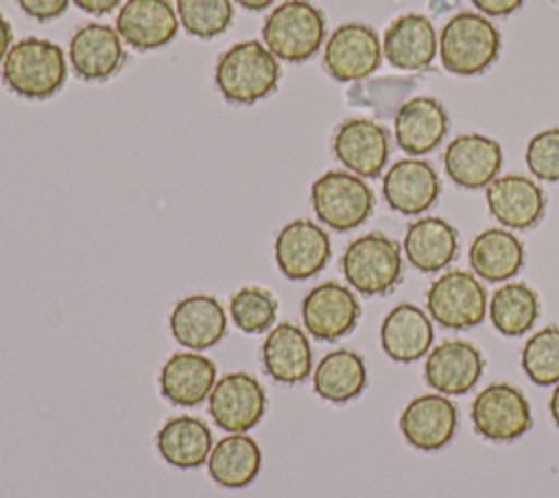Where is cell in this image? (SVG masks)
I'll list each match as a JSON object with an SVG mask.
<instances>
[{"label":"cell","instance_id":"6da1fadb","mask_svg":"<svg viewBox=\"0 0 559 498\" xmlns=\"http://www.w3.org/2000/svg\"><path fill=\"white\" fill-rule=\"evenodd\" d=\"M280 59L258 39H242L225 48L214 63V85L227 103L253 105L275 92Z\"/></svg>","mask_w":559,"mask_h":498},{"label":"cell","instance_id":"7a4b0ae2","mask_svg":"<svg viewBox=\"0 0 559 498\" xmlns=\"http://www.w3.org/2000/svg\"><path fill=\"white\" fill-rule=\"evenodd\" d=\"M0 66L4 85L13 94L31 100L55 96L68 76L61 46L35 35L15 42Z\"/></svg>","mask_w":559,"mask_h":498},{"label":"cell","instance_id":"3957f363","mask_svg":"<svg viewBox=\"0 0 559 498\" xmlns=\"http://www.w3.org/2000/svg\"><path fill=\"white\" fill-rule=\"evenodd\" d=\"M260 33L277 59L301 63L325 44V17L310 0H284L264 17Z\"/></svg>","mask_w":559,"mask_h":498},{"label":"cell","instance_id":"277c9868","mask_svg":"<svg viewBox=\"0 0 559 498\" xmlns=\"http://www.w3.org/2000/svg\"><path fill=\"white\" fill-rule=\"evenodd\" d=\"M500 33L478 11L454 13L439 31L441 66L461 76L485 72L498 57Z\"/></svg>","mask_w":559,"mask_h":498},{"label":"cell","instance_id":"5b68a950","mask_svg":"<svg viewBox=\"0 0 559 498\" xmlns=\"http://www.w3.org/2000/svg\"><path fill=\"white\" fill-rule=\"evenodd\" d=\"M338 264L349 288L360 295H384L400 284L404 273L402 247L382 232L349 240Z\"/></svg>","mask_w":559,"mask_h":498},{"label":"cell","instance_id":"8992f818","mask_svg":"<svg viewBox=\"0 0 559 498\" xmlns=\"http://www.w3.org/2000/svg\"><path fill=\"white\" fill-rule=\"evenodd\" d=\"M310 203L319 223L334 232H349L371 216L376 197L362 177L332 168L312 181Z\"/></svg>","mask_w":559,"mask_h":498},{"label":"cell","instance_id":"52a82bcc","mask_svg":"<svg viewBox=\"0 0 559 498\" xmlns=\"http://www.w3.org/2000/svg\"><path fill=\"white\" fill-rule=\"evenodd\" d=\"M426 310L441 328H474L487 315V290L472 271L450 269L426 288Z\"/></svg>","mask_w":559,"mask_h":498},{"label":"cell","instance_id":"ba28073f","mask_svg":"<svg viewBox=\"0 0 559 498\" xmlns=\"http://www.w3.org/2000/svg\"><path fill=\"white\" fill-rule=\"evenodd\" d=\"M476 435L493 443L515 441L531 428V404L509 382H491L476 393L469 408Z\"/></svg>","mask_w":559,"mask_h":498},{"label":"cell","instance_id":"9c48e42d","mask_svg":"<svg viewBox=\"0 0 559 498\" xmlns=\"http://www.w3.org/2000/svg\"><path fill=\"white\" fill-rule=\"evenodd\" d=\"M382 61V39L362 22H345L336 26L323 44V68L341 81L352 83L373 74Z\"/></svg>","mask_w":559,"mask_h":498},{"label":"cell","instance_id":"30bf717a","mask_svg":"<svg viewBox=\"0 0 559 498\" xmlns=\"http://www.w3.org/2000/svg\"><path fill=\"white\" fill-rule=\"evenodd\" d=\"M210 417L225 432H247L266 411V391L249 371H227L207 395Z\"/></svg>","mask_w":559,"mask_h":498},{"label":"cell","instance_id":"8fae6325","mask_svg":"<svg viewBox=\"0 0 559 498\" xmlns=\"http://www.w3.org/2000/svg\"><path fill=\"white\" fill-rule=\"evenodd\" d=\"M275 264L284 277L299 282L317 275L330 260L328 232L310 218H293L275 236Z\"/></svg>","mask_w":559,"mask_h":498},{"label":"cell","instance_id":"7c38bea8","mask_svg":"<svg viewBox=\"0 0 559 498\" xmlns=\"http://www.w3.org/2000/svg\"><path fill=\"white\" fill-rule=\"evenodd\" d=\"M360 319V304L354 288L328 280L312 286L301 299V321L317 341H336L349 334Z\"/></svg>","mask_w":559,"mask_h":498},{"label":"cell","instance_id":"4fadbf2b","mask_svg":"<svg viewBox=\"0 0 559 498\" xmlns=\"http://www.w3.org/2000/svg\"><path fill=\"white\" fill-rule=\"evenodd\" d=\"M389 131L365 116L345 118L332 135V153L345 170L358 177H378L389 159Z\"/></svg>","mask_w":559,"mask_h":498},{"label":"cell","instance_id":"5bb4252c","mask_svg":"<svg viewBox=\"0 0 559 498\" xmlns=\"http://www.w3.org/2000/svg\"><path fill=\"white\" fill-rule=\"evenodd\" d=\"M459 411L443 393H419L400 413V432L417 450H441L456 432Z\"/></svg>","mask_w":559,"mask_h":498},{"label":"cell","instance_id":"9a60e30c","mask_svg":"<svg viewBox=\"0 0 559 498\" xmlns=\"http://www.w3.org/2000/svg\"><path fill=\"white\" fill-rule=\"evenodd\" d=\"M485 369L480 349L465 339H445L430 347L424 363L428 387L443 395H463L476 387Z\"/></svg>","mask_w":559,"mask_h":498},{"label":"cell","instance_id":"2e32d148","mask_svg":"<svg viewBox=\"0 0 559 498\" xmlns=\"http://www.w3.org/2000/svg\"><path fill=\"white\" fill-rule=\"evenodd\" d=\"M68 59L79 79L105 81L122 68L127 59L124 42L116 26L87 22L72 33L68 44Z\"/></svg>","mask_w":559,"mask_h":498},{"label":"cell","instance_id":"e0dca14e","mask_svg":"<svg viewBox=\"0 0 559 498\" xmlns=\"http://www.w3.org/2000/svg\"><path fill=\"white\" fill-rule=\"evenodd\" d=\"M491 216L507 229H528L539 223L546 210V194L539 183L520 173L498 175L485 186Z\"/></svg>","mask_w":559,"mask_h":498},{"label":"cell","instance_id":"ac0fdd59","mask_svg":"<svg viewBox=\"0 0 559 498\" xmlns=\"http://www.w3.org/2000/svg\"><path fill=\"white\" fill-rule=\"evenodd\" d=\"M441 192V179L435 166L421 157H402L391 164L382 177V197L400 214L426 212Z\"/></svg>","mask_w":559,"mask_h":498},{"label":"cell","instance_id":"d6986e66","mask_svg":"<svg viewBox=\"0 0 559 498\" xmlns=\"http://www.w3.org/2000/svg\"><path fill=\"white\" fill-rule=\"evenodd\" d=\"M116 31L133 50H157L179 31L177 9L168 0H124L116 15Z\"/></svg>","mask_w":559,"mask_h":498},{"label":"cell","instance_id":"ffe728a7","mask_svg":"<svg viewBox=\"0 0 559 498\" xmlns=\"http://www.w3.org/2000/svg\"><path fill=\"white\" fill-rule=\"evenodd\" d=\"M502 166V146L485 133H459L443 151L445 175L465 190L485 188L498 177Z\"/></svg>","mask_w":559,"mask_h":498},{"label":"cell","instance_id":"44dd1931","mask_svg":"<svg viewBox=\"0 0 559 498\" xmlns=\"http://www.w3.org/2000/svg\"><path fill=\"white\" fill-rule=\"evenodd\" d=\"M168 328L179 345L203 352L225 336L227 315L214 295L192 293L175 301Z\"/></svg>","mask_w":559,"mask_h":498},{"label":"cell","instance_id":"7402d4cb","mask_svg":"<svg viewBox=\"0 0 559 498\" xmlns=\"http://www.w3.org/2000/svg\"><path fill=\"white\" fill-rule=\"evenodd\" d=\"M439 52V35L421 13L397 15L384 31L382 57L395 70H424Z\"/></svg>","mask_w":559,"mask_h":498},{"label":"cell","instance_id":"603a6c76","mask_svg":"<svg viewBox=\"0 0 559 498\" xmlns=\"http://www.w3.org/2000/svg\"><path fill=\"white\" fill-rule=\"evenodd\" d=\"M216 382V365L201 352L170 354L157 371L159 393L175 406H197L207 400Z\"/></svg>","mask_w":559,"mask_h":498},{"label":"cell","instance_id":"cb8c5ba5","mask_svg":"<svg viewBox=\"0 0 559 498\" xmlns=\"http://www.w3.org/2000/svg\"><path fill=\"white\" fill-rule=\"evenodd\" d=\"M393 133L397 146L419 157L439 146L448 133V111L441 100L432 96H413L404 100L393 118Z\"/></svg>","mask_w":559,"mask_h":498},{"label":"cell","instance_id":"d4e9b609","mask_svg":"<svg viewBox=\"0 0 559 498\" xmlns=\"http://www.w3.org/2000/svg\"><path fill=\"white\" fill-rule=\"evenodd\" d=\"M260 360L264 371L282 384H295L310 376L312 347L306 332L290 321L273 325L262 341Z\"/></svg>","mask_w":559,"mask_h":498},{"label":"cell","instance_id":"484cf974","mask_svg":"<svg viewBox=\"0 0 559 498\" xmlns=\"http://www.w3.org/2000/svg\"><path fill=\"white\" fill-rule=\"evenodd\" d=\"M432 319L415 304L393 306L380 325V345L395 363H413L432 347Z\"/></svg>","mask_w":559,"mask_h":498},{"label":"cell","instance_id":"4316f807","mask_svg":"<svg viewBox=\"0 0 559 498\" xmlns=\"http://www.w3.org/2000/svg\"><path fill=\"white\" fill-rule=\"evenodd\" d=\"M402 249L411 266L421 273H437L456 258L459 232L445 218L421 216L408 223Z\"/></svg>","mask_w":559,"mask_h":498},{"label":"cell","instance_id":"83f0119b","mask_svg":"<svg viewBox=\"0 0 559 498\" xmlns=\"http://www.w3.org/2000/svg\"><path fill=\"white\" fill-rule=\"evenodd\" d=\"M212 446L210 426L194 415H175L166 419L155 435L159 456L179 470H192L205 463Z\"/></svg>","mask_w":559,"mask_h":498},{"label":"cell","instance_id":"f1b7e54d","mask_svg":"<svg viewBox=\"0 0 559 498\" xmlns=\"http://www.w3.org/2000/svg\"><path fill=\"white\" fill-rule=\"evenodd\" d=\"M524 264V245L507 227H489L469 245L472 273L485 282H507Z\"/></svg>","mask_w":559,"mask_h":498},{"label":"cell","instance_id":"f546056e","mask_svg":"<svg viewBox=\"0 0 559 498\" xmlns=\"http://www.w3.org/2000/svg\"><path fill=\"white\" fill-rule=\"evenodd\" d=\"M205 465L214 483L227 489H240L258 476L262 452L258 441L247 432H229L212 446Z\"/></svg>","mask_w":559,"mask_h":498},{"label":"cell","instance_id":"4dcf8cb0","mask_svg":"<svg viewBox=\"0 0 559 498\" xmlns=\"http://www.w3.org/2000/svg\"><path fill=\"white\" fill-rule=\"evenodd\" d=\"M367 387V367L354 349H332L314 367L312 389L321 400L345 404L362 393Z\"/></svg>","mask_w":559,"mask_h":498},{"label":"cell","instance_id":"1f68e13d","mask_svg":"<svg viewBox=\"0 0 559 498\" xmlns=\"http://www.w3.org/2000/svg\"><path fill=\"white\" fill-rule=\"evenodd\" d=\"M491 325L504 336H522L539 317V297L524 282H504L487 304Z\"/></svg>","mask_w":559,"mask_h":498},{"label":"cell","instance_id":"d6a6232c","mask_svg":"<svg viewBox=\"0 0 559 498\" xmlns=\"http://www.w3.org/2000/svg\"><path fill=\"white\" fill-rule=\"evenodd\" d=\"M229 317L245 334H260L273 328L277 317L275 295L258 284H245L229 297Z\"/></svg>","mask_w":559,"mask_h":498},{"label":"cell","instance_id":"836d02e7","mask_svg":"<svg viewBox=\"0 0 559 498\" xmlns=\"http://www.w3.org/2000/svg\"><path fill=\"white\" fill-rule=\"evenodd\" d=\"M522 369L539 387L559 382V325H546L531 334L522 347Z\"/></svg>","mask_w":559,"mask_h":498},{"label":"cell","instance_id":"e575fe53","mask_svg":"<svg viewBox=\"0 0 559 498\" xmlns=\"http://www.w3.org/2000/svg\"><path fill=\"white\" fill-rule=\"evenodd\" d=\"M179 26L192 37L212 39L234 20V0H177Z\"/></svg>","mask_w":559,"mask_h":498},{"label":"cell","instance_id":"d590c367","mask_svg":"<svg viewBox=\"0 0 559 498\" xmlns=\"http://www.w3.org/2000/svg\"><path fill=\"white\" fill-rule=\"evenodd\" d=\"M528 173L542 181H559V127L537 131L524 151Z\"/></svg>","mask_w":559,"mask_h":498},{"label":"cell","instance_id":"8d00e7d4","mask_svg":"<svg viewBox=\"0 0 559 498\" xmlns=\"http://www.w3.org/2000/svg\"><path fill=\"white\" fill-rule=\"evenodd\" d=\"M20 9L37 22H48L66 13L70 0H15Z\"/></svg>","mask_w":559,"mask_h":498},{"label":"cell","instance_id":"74e56055","mask_svg":"<svg viewBox=\"0 0 559 498\" xmlns=\"http://www.w3.org/2000/svg\"><path fill=\"white\" fill-rule=\"evenodd\" d=\"M524 0H472V4L478 9V13L489 17H502L511 15L522 7Z\"/></svg>","mask_w":559,"mask_h":498},{"label":"cell","instance_id":"f35d334b","mask_svg":"<svg viewBox=\"0 0 559 498\" xmlns=\"http://www.w3.org/2000/svg\"><path fill=\"white\" fill-rule=\"evenodd\" d=\"M81 11L90 13V15H107L111 13L116 7H120L122 0H72Z\"/></svg>","mask_w":559,"mask_h":498},{"label":"cell","instance_id":"ab89813d","mask_svg":"<svg viewBox=\"0 0 559 498\" xmlns=\"http://www.w3.org/2000/svg\"><path fill=\"white\" fill-rule=\"evenodd\" d=\"M11 46H13V28H11L9 20L0 11V63L4 61V57H7Z\"/></svg>","mask_w":559,"mask_h":498},{"label":"cell","instance_id":"60d3db41","mask_svg":"<svg viewBox=\"0 0 559 498\" xmlns=\"http://www.w3.org/2000/svg\"><path fill=\"white\" fill-rule=\"evenodd\" d=\"M236 4H240L242 9H247V11H264V9H269L275 0H234Z\"/></svg>","mask_w":559,"mask_h":498},{"label":"cell","instance_id":"b9f144b4","mask_svg":"<svg viewBox=\"0 0 559 498\" xmlns=\"http://www.w3.org/2000/svg\"><path fill=\"white\" fill-rule=\"evenodd\" d=\"M548 411H550V417H552V422L557 424V428H559V382L555 384V389H552V393H550V400H548Z\"/></svg>","mask_w":559,"mask_h":498}]
</instances>
